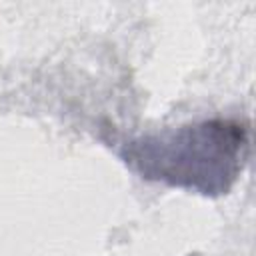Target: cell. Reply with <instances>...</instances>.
I'll use <instances>...</instances> for the list:
<instances>
[{
    "mask_svg": "<svg viewBox=\"0 0 256 256\" xmlns=\"http://www.w3.org/2000/svg\"><path fill=\"white\" fill-rule=\"evenodd\" d=\"M248 156V126L238 120H204L172 132L144 136L124 150L144 178L204 194L226 192Z\"/></svg>",
    "mask_w": 256,
    "mask_h": 256,
    "instance_id": "1",
    "label": "cell"
}]
</instances>
